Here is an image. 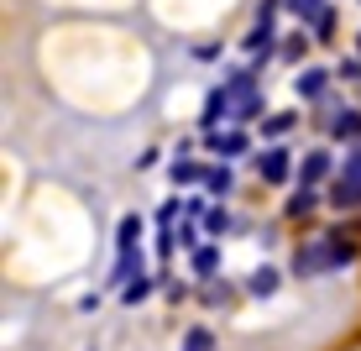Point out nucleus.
Here are the masks:
<instances>
[{
	"instance_id": "nucleus-1",
	"label": "nucleus",
	"mask_w": 361,
	"mask_h": 351,
	"mask_svg": "<svg viewBox=\"0 0 361 351\" xmlns=\"http://www.w3.org/2000/svg\"><path fill=\"white\" fill-rule=\"evenodd\" d=\"M330 205H341V210H351V205H361V147H356L351 157H345L341 179H335V194H330Z\"/></svg>"
},
{
	"instance_id": "nucleus-2",
	"label": "nucleus",
	"mask_w": 361,
	"mask_h": 351,
	"mask_svg": "<svg viewBox=\"0 0 361 351\" xmlns=\"http://www.w3.org/2000/svg\"><path fill=\"white\" fill-rule=\"evenodd\" d=\"M136 236H142V220H136V215H126V220H121V242H116V278H126V268H131V246H136Z\"/></svg>"
},
{
	"instance_id": "nucleus-3",
	"label": "nucleus",
	"mask_w": 361,
	"mask_h": 351,
	"mask_svg": "<svg viewBox=\"0 0 361 351\" xmlns=\"http://www.w3.org/2000/svg\"><path fill=\"white\" fill-rule=\"evenodd\" d=\"M257 173H262L267 184H283L288 179V153H283V147H267V153L257 157Z\"/></svg>"
},
{
	"instance_id": "nucleus-4",
	"label": "nucleus",
	"mask_w": 361,
	"mask_h": 351,
	"mask_svg": "<svg viewBox=\"0 0 361 351\" xmlns=\"http://www.w3.org/2000/svg\"><path fill=\"white\" fill-rule=\"evenodd\" d=\"M325 69H304V73H298V95H304V100H319V95H325Z\"/></svg>"
},
{
	"instance_id": "nucleus-5",
	"label": "nucleus",
	"mask_w": 361,
	"mask_h": 351,
	"mask_svg": "<svg viewBox=\"0 0 361 351\" xmlns=\"http://www.w3.org/2000/svg\"><path fill=\"white\" fill-rule=\"evenodd\" d=\"M325 173H330V157H325V153H309L304 168H298V179H304V189H309V184H319Z\"/></svg>"
},
{
	"instance_id": "nucleus-6",
	"label": "nucleus",
	"mask_w": 361,
	"mask_h": 351,
	"mask_svg": "<svg viewBox=\"0 0 361 351\" xmlns=\"http://www.w3.org/2000/svg\"><path fill=\"white\" fill-rule=\"evenodd\" d=\"M330 131H335V136H345V142H356V136H361V116H356V110H335Z\"/></svg>"
},
{
	"instance_id": "nucleus-7",
	"label": "nucleus",
	"mask_w": 361,
	"mask_h": 351,
	"mask_svg": "<svg viewBox=\"0 0 361 351\" xmlns=\"http://www.w3.org/2000/svg\"><path fill=\"white\" fill-rule=\"evenodd\" d=\"M226 110H231V90H215V95H209V105H204V126L226 121Z\"/></svg>"
},
{
	"instance_id": "nucleus-8",
	"label": "nucleus",
	"mask_w": 361,
	"mask_h": 351,
	"mask_svg": "<svg viewBox=\"0 0 361 351\" xmlns=\"http://www.w3.org/2000/svg\"><path fill=\"white\" fill-rule=\"evenodd\" d=\"M209 147H215L220 157H235V153H241V147H246V136H241V131H226V136H215V142H209Z\"/></svg>"
},
{
	"instance_id": "nucleus-9",
	"label": "nucleus",
	"mask_w": 361,
	"mask_h": 351,
	"mask_svg": "<svg viewBox=\"0 0 361 351\" xmlns=\"http://www.w3.org/2000/svg\"><path fill=\"white\" fill-rule=\"evenodd\" d=\"M272 288H278V273H272V268H257V273H252V294H272Z\"/></svg>"
},
{
	"instance_id": "nucleus-10",
	"label": "nucleus",
	"mask_w": 361,
	"mask_h": 351,
	"mask_svg": "<svg viewBox=\"0 0 361 351\" xmlns=\"http://www.w3.org/2000/svg\"><path fill=\"white\" fill-rule=\"evenodd\" d=\"M204 189H209V194H226V189H231V173H226V168H209V173H204Z\"/></svg>"
},
{
	"instance_id": "nucleus-11",
	"label": "nucleus",
	"mask_w": 361,
	"mask_h": 351,
	"mask_svg": "<svg viewBox=\"0 0 361 351\" xmlns=\"http://www.w3.org/2000/svg\"><path fill=\"white\" fill-rule=\"evenodd\" d=\"M309 210H314V189H298L288 199V215H309Z\"/></svg>"
},
{
	"instance_id": "nucleus-12",
	"label": "nucleus",
	"mask_w": 361,
	"mask_h": 351,
	"mask_svg": "<svg viewBox=\"0 0 361 351\" xmlns=\"http://www.w3.org/2000/svg\"><path fill=\"white\" fill-rule=\"evenodd\" d=\"M215 262H220V252H215V246H199V252H194V268H199V273H209Z\"/></svg>"
},
{
	"instance_id": "nucleus-13",
	"label": "nucleus",
	"mask_w": 361,
	"mask_h": 351,
	"mask_svg": "<svg viewBox=\"0 0 361 351\" xmlns=\"http://www.w3.org/2000/svg\"><path fill=\"white\" fill-rule=\"evenodd\" d=\"M173 179H178V184H194L199 168H194V162H178V168H173Z\"/></svg>"
},
{
	"instance_id": "nucleus-14",
	"label": "nucleus",
	"mask_w": 361,
	"mask_h": 351,
	"mask_svg": "<svg viewBox=\"0 0 361 351\" xmlns=\"http://www.w3.org/2000/svg\"><path fill=\"white\" fill-rule=\"evenodd\" d=\"M121 294H126V299H131V304H136V299H142V294H147V278H142V273H136V283H126V288H121Z\"/></svg>"
},
{
	"instance_id": "nucleus-15",
	"label": "nucleus",
	"mask_w": 361,
	"mask_h": 351,
	"mask_svg": "<svg viewBox=\"0 0 361 351\" xmlns=\"http://www.w3.org/2000/svg\"><path fill=\"white\" fill-rule=\"evenodd\" d=\"M183 351H209V335H204V331H194L189 341H183Z\"/></svg>"
},
{
	"instance_id": "nucleus-16",
	"label": "nucleus",
	"mask_w": 361,
	"mask_h": 351,
	"mask_svg": "<svg viewBox=\"0 0 361 351\" xmlns=\"http://www.w3.org/2000/svg\"><path fill=\"white\" fill-rule=\"evenodd\" d=\"M356 58H361V42H356Z\"/></svg>"
}]
</instances>
